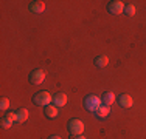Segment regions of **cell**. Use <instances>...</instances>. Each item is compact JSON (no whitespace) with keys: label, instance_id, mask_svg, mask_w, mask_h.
<instances>
[{"label":"cell","instance_id":"obj_15","mask_svg":"<svg viewBox=\"0 0 146 139\" xmlns=\"http://www.w3.org/2000/svg\"><path fill=\"white\" fill-rule=\"evenodd\" d=\"M9 107V99L8 97H2V100H0V110L2 111H6Z\"/></svg>","mask_w":146,"mask_h":139},{"label":"cell","instance_id":"obj_5","mask_svg":"<svg viewBox=\"0 0 146 139\" xmlns=\"http://www.w3.org/2000/svg\"><path fill=\"white\" fill-rule=\"evenodd\" d=\"M124 3L120 2V0H113V2H109V5H107V11H109L110 14H115V16H118V14L124 12Z\"/></svg>","mask_w":146,"mask_h":139},{"label":"cell","instance_id":"obj_13","mask_svg":"<svg viewBox=\"0 0 146 139\" xmlns=\"http://www.w3.org/2000/svg\"><path fill=\"white\" fill-rule=\"evenodd\" d=\"M28 110L27 108H20L17 110V122H25L27 119H28Z\"/></svg>","mask_w":146,"mask_h":139},{"label":"cell","instance_id":"obj_18","mask_svg":"<svg viewBox=\"0 0 146 139\" xmlns=\"http://www.w3.org/2000/svg\"><path fill=\"white\" fill-rule=\"evenodd\" d=\"M48 139H62L61 136H58V134H53V136H50Z\"/></svg>","mask_w":146,"mask_h":139},{"label":"cell","instance_id":"obj_17","mask_svg":"<svg viewBox=\"0 0 146 139\" xmlns=\"http://www.w3.org/2000/svg\"><path fill=\"white\" fill-rule=\"evenodd\" d=\"M6 117H8V119H11L13 122H14V121H17V111H9V113L6 114Z\"/></svg>","mask_w":146,"mask_h":139},{"label":"cell","instance_id":"obj_7","mask_svg":"<svg viewBox=\"0 0 146 139\" xmlns=\"http://www.w3.org/2000/svg\"><path fill=\"white\" fill-rule=\"evenodd\" d=\"M67 104V94L65 93H56L53 96V105L56 107H64Z\"/></svg>","mask_w":146,"mask_h":139},{"label":"cell","instance_id":"obj_8","mask_svg":"<svg viewBox=\"0 0 146 139\" xmlns=\"http://www.w3.org/2000/svg\"><path fill=\"white\" fill-rule=\"evenodd\" d=\"M118 104H120L123 108H131V107L134 105V100H132V97L129 94H121L118 97Z\"/></svg>","mask_w":146,"mask_h":139},{"label":"cell","instance_id":"obj_4","mask_svg":"<svg viewBox=\"0 0 146 139\" xmlns=\"http://www.w3.org/2000/svg\"><path fill=\"white\" fill-rule=\"evenodd\" d=\"M28 81H30V83H33V85L42 83L45 81V71L44 70H33L28 76Z\"/></svg>","mask_w":146,"mask_h":139},{"label":"cell","instance_id":"obj_19","mask_svg":"<svg viewBox=\"0 0 146 139\" xmlns=\"http://www.w3.org/2000/svg\"><path fill=\"white\" fill-rule=\"evenodd\" d=\"M75 139H86V138H84V136H76Z\"/></svg>","mask_w":146,"mask_h":139},{"label":"cell","instance_id":"obj_12","mask_svg":"<svg viewBox=\"0 0 146 139\" xmlns=\"http://www.w3.org/2000/svg\"><path fill=\"white\" fill-rule=\"evenodd\" d=\"M109 114H110V107L109 105H104V104L98 108V111H96V116L101 117V119H103V117H107Z\"/></svg>","mask_w":146,"mask_h":139},{"label":"cell","instance_id":"obj_3","mask_svg":"<svg viewBox=\"0 0 146 139\" xmlns=\"http://www.w3.org/2000/svg\"><path fill=\"white\" fill-rule=\"evenodd\" d=\"M67 130L72 136H81V133L84 131V122L79 119H72L67 124Z\"/></svg>","mask_w":146,"mask_h":139},{"label":"cell","instance_id":"obj_1","mask_svg":"<svg viewBox=\"0 0 146 139\" xmlns=\"http://www.w3.org/2000/svg\"><path fill=\"white\" fill-rule=\"evenodd\" d=\"M101 105H103V100L100 99L96 94H89V96L84 99V107H86V110L92 111V113H96Z\"/></svg>","mask_w":146,"mask_h":139},{"label":"cell","instance_id":"obj_2","mask_svg":"<svg viewBox=\"0 0 146 139\" xmlns=\"http://www.w3.org/2000/svg\"><path fill=\"white\" fill-rule=\"evenodd\" d=\"M33 102L36 104V105H39V107H47V105H50V104L53 102V96H51L48 91H39V93L34 94Z\"/></svg>","mask_w":146,"mask_h":139},{"label":"cell","instance_id":"obj_14","mask_svg":"<svg viewBox=\"0 0 146 139\" xmlns=\"http://www.w3.org/2000/svg\"><path fill=\"white\" fill-rule=\"evenodd\" d=\"M0 125H2L3 128H9V127H13V121H11V119H8L6 116H3V117H2V121H0Z\"/></svg>","mask_w":146,"mask_h":139},{"label":"cell","instance_id":"obj_11","mask_svg":"<svg viewBox=\"0 0 146 139\" xmlns=\"http://www.w3.org/2000/svg\"><path fill=\"white\" fill-rule=\"evenodd\" d=\"M93 64H95L98 68H104L107 64H109V57H107V56H103V54L101 56H96L95 60H93Z\"/></svg>","mask_w":146,"mask_h":139},{"label":"cell","instance_id":"obj_10","mask_svg":"<svg viewBox=\"0 0 146 139\" xmlns=\"http://www.w3.org/2000/svg\"><path fill=\"white\" fill-rule=\"evenodd\" d=\"M101 100H103V104L104 105H112L113 102H115V94H113L112 91H106L103 94V97H101Z\"/></svg>","mask_w":146,"mask_h":139},{"label":"cell","instance_id":"obj_16","mask_svg":"<svg viewBox=\"0 0 146 139\" xmlns=\"http://www.w3.org/2000/svg\"><path fill=\"white\" fill-rule=\"evenodd\" d=\"M135 11H137V9H135L134 5H126L124 6V14H126V16H134Z\"/></svg>","mask_w":146,"mask_h":139},{"label":"cell","instance_id":"obj_6","mask_svg":"<svg viewBox=\"0 0 146 139\" xmlns=\"http://www.w3.org/2000/svg\"><path fill=\"white\" fill-rule=\"evenodd\" d=\"M44 9H45V3L42 0H34V2L30 3V11L31 12L40 14V12H44Z\"/></svg>","mask_w":146,"mask_h":139},{"label":"cell","instance_id":"obj_9","mask_svg":"<svg viewBox=\"0 0 146 139\" xmlns=\"http://www.w3.org/2000/svg\"><path fill=\"white\" fill-rule=\"evenodd\" d=\"M59 111H58V107L56 105H47L45 107V116L48 117V119H54V117H58Z\"/></svg>","mask_w":146,"mask_h":139}]
</instances>
